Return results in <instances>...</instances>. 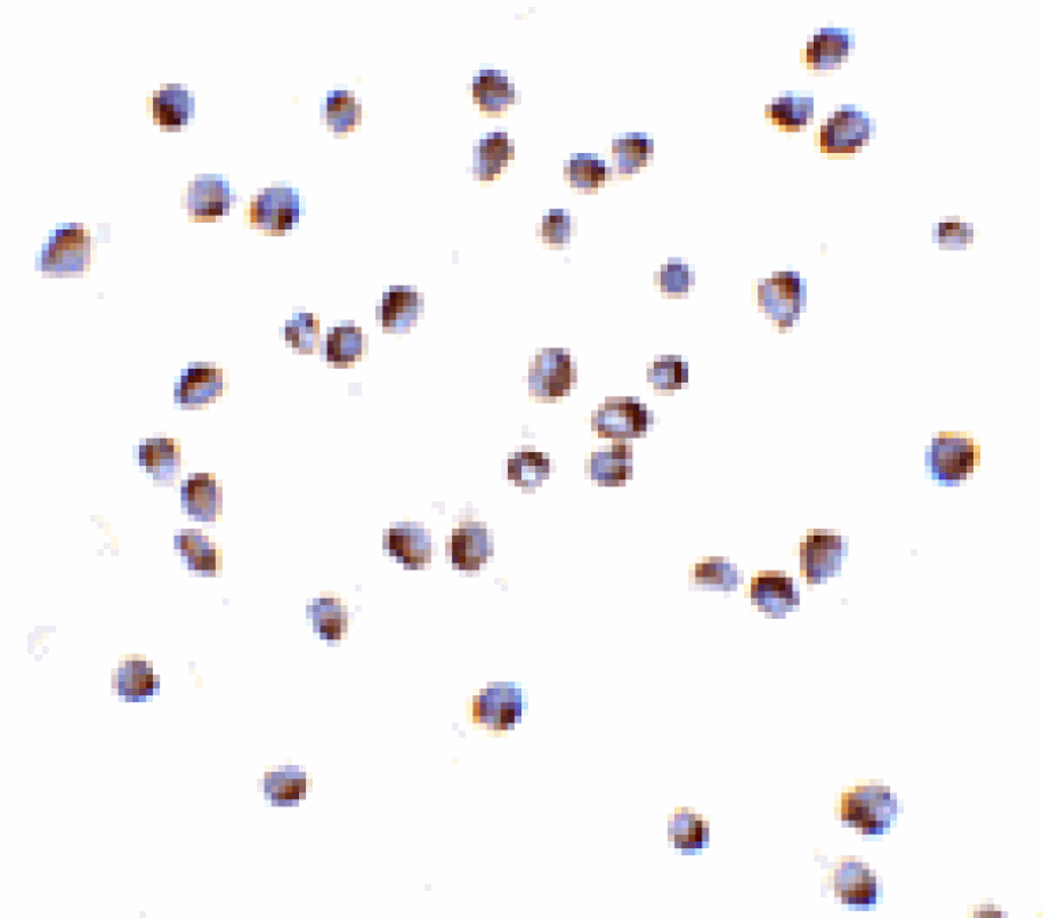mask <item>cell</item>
<instances>
[{"label":"cell","instance_id":"1","mask_svg":"<svg viewBox=\"0 0 1043 918\" xmlns=\"http://www.w3.org/2000/svg\"><path fill=\"white\" fill-rule=\"evenodd\" d=\"M652 421L653 413L638 399H609L593 413L592 427L603 438L630 439L644 435Z\"/></svg>","mask_w":1043,"mask_h":918},{"label":"cell","instance_id":"2","mask_svg":"<svg viewBox=\"0 0 1043 918\" xmlns=\"http://www.w3.org/2000/svg\"><path fill=\"white\" fill-rule=\"evenodd\" d=\"M530 391L537 397L559 398L570 394L577 382V368L570 353L548 349L538 354L530 368Z\"/></svg>","mask_w":1043,"mask_h":918},{"label":"cell","instance_id":"3","mask_svg":"<svg viewBox=\"0 0 1043 918\" xmlns=\"http://www.w3.org/2000/svg\"><path fill=\"white\" fill-rule=\"evenodd\" d=\"M88 240L80 225H65L51 234L41 250V270L48 272L82 271Z\"/></svg>","mask_w":1043,"mask_h":918},{"label":"cell","instance_id":"4","mask_svg":"<svg viewBox=\"0 0 1043 918\" xmlns=\"http://www.w3.org/2000/svg\"><path fill=\"white\" fill-rule=\"evenodd\" d=\"M492 554L488 531L482 524H461L452 532L451 556L454 567L461 570L480 569Z\"/></svg>","mask_w":1043,"mask_h":918},{"label":"cell","instance_id":"5","mask_svg":"<svg viewBox=\"0 0 1043 918\" xmlns=\"http://www.w3.org/2000/svg\"><path fill=\"white\" fill-rule=\"evenodd\" d=\"M387 547L390 554L409 569H418L431 558V539L416 524H400L390 529Z\"/></svg>","mask_w":1043,"mask_h":918},{"label":"cell","instance_id":"6","mask_svg":"<svg viewBox=\"0 0 1043 918\" xmlns=\"http://www.w3.org/2000/svg\"><path fill=\"white\" fill-rule=\"evenodd\" d=\"M608 450L592 454L589 473L592 480L603 485H619L633 477V447L613 444Z\"/></svg>","mask_w":1043,"mask_h":918},{"label":"cell","instance_id":"7","mask_svg":"<svg viewBox=\"0 0 1043 918\" xmlns=\"http://www.w3.org/2000/svg\"><path fill=\"white\" fill-rule=\"evenodd\" d=\"M299 201L289 189L267 190L257 204V219L272 230H287L298 222Z\"/></svg>","mask_w":1043,"mask_h":918},{"label":"cell","instance_id":"8","mask_svg":"<svg viewBox=\"0 0 1043 918\" xmlns=\"http://www.w3.org/2000/svg\"><path fill=\"white\" fill-rule=\"evenodd\" d=\"M888 800L889 794L884 796L882 790L851 794L850 797L844 798L843 819L856 823V826L865 832H878L884 828L880 815L889 819V816L885 815L887 809L882 808V802Z\"/></svg>","mask_w":1043,"mask_h":918},{"label":"cell","instance_id":"9","mask_svg":"<svg viewBox=\"0 0 1043 918\" xmlns=\"http://www.w3.org/2000/svg\"><path fill=\"white\" fill-rule=\"evenodd\" d=\"M230 188L220 177H203L190 190L189 207L197 216H222L230 208Z\"/></svg>","mask_w":1043,"mask_h":918},{"label":"cell","instance_id":"10","mask_svg":"<svg viewBox=\"0 0 1043 918\" xmlns=\"http://www.w3.org/2000/svg\"><path fill=\"white\" fill-rule=\"evenodd\" d=\"M153 110L163 126L178 129L188 123L193 111V99L183 89L170 87L155 97Z\"/></svg>","mask_w":1043,"mask_h":918},{"label":"cell","instance_id":"11","mask_svg":"<svg viewBox=\"0 0 1043 918\" xmlns=\"http://www.w3.org/2000/svg\"><path fill=\"white\" fill-rule=\"evenodd\" d=\"M418 297L409 287H395L384 294L380 319L385 328L407 327L417 315Z\"/></svg>","mask_w":1043,"mask_h":918},{"label":"cell","instance_id":"12","mask_svg":"<svg viewBox=\"0 0 1043 918\" xmlns=\"http://www.w3.org/2000/svg\"><path fill=\"white\" fill-rule=\"evenodd\" d=\"M549 469V459L544 454L532 450L521 451L508 461V479L522 487H534L547 479Z\"/></svg>","mask_w":1043,"mask_h":918},{"label":"cell","instance_id":"13","mask_svg":"<svg viewBox=\"0 0 1043 918\" xmlns=\"http://www.w3.org/2000/svg\"><path fill=\"white\" fill-rule=\"evenodd\" d=\"M360 328L336 327L325 339V357L331 363H351L361 353Z\"/></svg>","mask_w":1043,"mask_h":918},{"label":"cell","instance_id":"14","mask_svg":"<svg viewBox=\"0 0 1043 918\" xmlns=\"http://www.w3.org/2000/svg\"><path fill=\"white\" fill-rule=\"evenodd\" d=\"M689 380L687 363L675 357H665L654 361L649 369V383L656 391H675Z\"/></svg>","mask_w":1043,"mask_h":918},{"label":"cell","instance_id":"15","mask_svg":"<svg viewBox=\"0 0 1043 918\" xmlns=\"http://www.w3.org/2000/svg\"><path fill=\"white\" fill-rule=\"evenodd\" d=\"M316 625L320 626V633L327 638H339L343 632L345 618H343V607L338 600L323 599L314 607Z\"/></svg>","mask_w":1043,"mask_h":918},{"label":"cell","instance_id":"16","mask_svg":"<svg viewBox=\"0 0 1043 918\" xmlns=\"http://www.w3.org/2000/svg\"><path fill=\"white\" fill-rule=\"evenodd\" d=\"M730 567L723 559H710L708 562L699 563L695 567V580L714 587L734 588L738 574Z\"/></svg>","mask_w":1043,"mask_h":918},{"label":"cell","instance_id":"17","mask_svg":"<svg viewBox=\"0 0 1043 918\" xmlns=\"http://www.w3.org/2000/svg\"><path fill=\"white\" fill-rule=\"evenodd\" d=\"M843 880L840 887H843L841 898L844 899V902L863 905L874 897V884H871L867 873L856 872L854 875H843Z\"/></svg>","mask_w":1043,"mask_h":918},{"label":"cell","instance_id":"18","mask_svg":"<svg viewBox=\"0 0 1043 918\" xmlns=\"http://www.w3.org/2000/svg\"><path fill=\"white\" fill-rule=\"evenodd\" d=\"M314 319L312 315H299L298 319L286 324L284 337L295 349L310 352L313 347Z\"/></svg>","mask_w":1043,"mask_h":918},{"label":"cell","instance_id":"19","mask_svg":"<svg viewBox=\"0 0 1043 918\" xmlns=\"http://www.w3.org/2000/svg\"><path fill=\"white\" fill-rule=\"evenodd\" d=\"M693 274L682 263H669L661 270V290L665 293H687Z\"/></svg>","mask_w":1043,"mask_h":918}]
</instances>
